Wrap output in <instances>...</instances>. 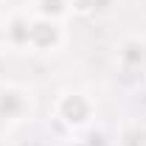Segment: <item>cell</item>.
<instances>
[{
	"label": "cell",
	"instance_id": "277c9868",
	"mask_svg": "<svg viewBox=\"0 0 146 146\" xmlns=\"http://www.w3.org/2000/svg\"><path fill=\"white\" fill-rule=\"evenodd\" d=\"M118 65L124 73H138L146 68V39L127 36L118 45Z\"/></svg>",
	"mask_w": 146,
	"mask_h": 146
},
{
	"label": "cell",
	"instance_id": "52a82bcc",
	"mask_svg": "<svg viewBox=\"0 0 146 146\" xmlns=\"http://www.w3.org/2000/svg\"><path fill=\"white\" fill-rule=\"evenodd\" d=\"M101 9H107V0H70V14L79 17H90Z\"/></svg>",
	"mask_w": 146,
	"mask_h": 146
},
{
	"label": "cell",
	"instance_id": "9c48e42d",
	"mask_svg": "<svg viewBox=\"0 0 146 146\" xmlns=\"http://www.w3.org/2000/svg\"><path fill=\"white\" fill-rule=\"evenodd\" d=\"M65 146H87V143H84V141H68Z\"/></svg>",
	"mask_w": 146,
	"mask_h": 146
},
{
	"label": "cell",
	"instance_id": "6da1fadb",
	"mask_svg": "<svg viewBox=\"0 0 146 146\" xmlns=\"http://www.w3.org/2000/svg\"><path fill=\"white\" fill-rule=\"evenodd\" d=\"M54 115L65 129L84 132V129H90L93 118H96V104H93V98L87 93L65 90V93H59V98L54 101Z\"/></svg>",
	"mask_w": 146,
	"mask_h": 146
},
{
	"label": "cell",
	"instance_id": "5b68a950",
	"mask_svg": "<svg viewBox=\"0 0 146 146\" xmlns=\"http://www.w3.org/2000/svg\"><path fill=\"white\" fill-rule=\"evenodd\" d=\"M28 28H31V17L25 11H14L3 25V42L14 51L28 48Z\"/></svg>",
	"mask_w": 146,
	"mask_h": 146
},
{
	"label": "cell",
	"instance_id": "8992f818",
	"mask_svg": "<svg viewBox=\"0 0 146 146\" xmlns=\"http://www.w3.org/2000/svg\"><path fill=\"white\" fill-rule=\"evenodd\" d=\"M31 11H34V17L62 23L70 14V0H31Z\"/></svg>",
	"mask_w": 146,
	"mask_h": 146
},
{
	"label": "cell",
	"instance_id": "7a4b0ae2",
	"mask_svg": "<svg viewBox=\"0 0 146 146\" xmlns=\"http://www.w3.org/2000/svg\"><path fill=\"white\" fill-rule=\"evenodd\" d=\"M65 42V28L56 20L45 17H31V28H28V51L34 54H54Z\"/></svg>",
	"mask_w": 146,
	"mask_h": 146
},
{
	"label": "cell",
	"instance_id": "ba28073f",
	"mask_svg": "<svg viewBox=\"0 0 146 146\" xmlns=\"http://www.w3.org/2000/svg\"><path fill=\"white\" fill-rule=\"evenodd\" d=\"M84 143L87 146H104V135H101V132H87Z\"/></svg>",
	"mask_w": 146,
	"mask_h": 146
},
{
	"label": "cell",
	"instance_id": "3957f363",
	"mask_svg": "<svg viewBox=\"0 0 146 146\" xmlns=\"http://www.w3.org/2000/svg\"><path fill=\"white\" fill-rule=\"evenodd\" d=\"M31 112V93L20 84H0V118L23 121Z\"/></svg>",
	"mask_w": 146,
	"mask_h": 146
}]
</instances>
